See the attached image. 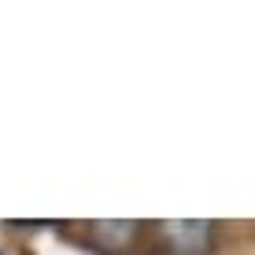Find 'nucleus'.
<instances>
[{"instance_id":"nucleus-1","label":"nucleus","mask_w":255,"mask_h":255,"mask_svg":"<svg viewBox=\"0 0 255 255\" xmlns=\"http://www.w3.org/2000/svg\"><path fill=\"white\" fill-rule=\"evenodd\" d=\"M159 237L174 255H211L218 233L207 218H170V222H159Z\"/></svg>"},{"instance_id":"nucleus-2","label":"nucleus","mask_w":255,"mask_h":255,"mask_svg":"<svg viewBox=\"0 0 255 255\" xmlns=\"http://www.w3.org/2000/svg\"><path fill=\"white\" fill-rule=\"evenodd\" d=\"M140 230H144V226L133 222V218H100V222H89L85 237H89V244L104 255H126L137 244Z\"/></svg>"}]
</instances>
